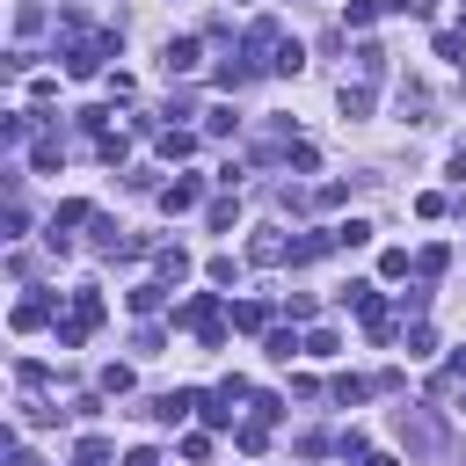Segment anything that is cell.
Here are the masks:
<instances>
[{"label": "cell", "instance_id": "6da1fadb", "mask_svg": "<svg viewBox=\"0 0 466 466\" xmlns=\"http://www.w3.org/2000/svg\"><path fill=\"white\" fill-rule=\"evenodd\" d=\"M95 321H102V291H95V284H81V291H73V314L58 321V350H81Z\"/></svg>", "mask_w": 466, "mask_h": 466}, {"label": "cell", "instance_id": "7a4b0ae2", "mask_svg": "<svg viewBox=\"0 0 466 466\" xmlns=\"http://www.w3.org/2000/svg\"><path fill=\"white\" fill-rule=\"evenodd\" d=\"M197 408H204V401H197L190 386H183V393H160V401H153V423H168V430H175V423H190Z\"/></svg>", "mask_w": 466, "mask_h": 466}, {"label": "cell", "instance_id": "3957f363", "mask_svg": "<svg viewBox=\"0 0 466 466\" xmlns=\"http://www.w3.org/2000/svg\"><path fill=\"white\" fill-rule=\"evenodd\" d=\"M197 197H204V183H197V175H183V183H168V190H160V211H168V219H183V211H197Z\"/></svg>", "mask_w": 466, "mask_h": 466}, {"label": "cell", "instance_id": "277c9868", "mask_svg": "<svg viewBox=\"0 0 466 466\" xmlns=\"http://www.w3.org/2000/svg\"><path fill=\"white\" fill-rule=\"evenodd\" d=\"M248 263H291V241H284V233H255V241H248Z\"/></svg>", "mask_w": 466, "mask_h": 466}, {"label": "cell", "instance_id": "5b68a950", "mask_svg": "<svg viewBox=\"0 0 466 466\" xmlns=\"http://www.w3.org/2000/svg\"><path fill=\"white\" fill-rule=\"evenodd\" d=\"M168 73H197V37H168V58H160Z\"/></svg>", "mask_w": 466, "mask_h": 466}, {"label": "cell", "instance_id": "8992f818", "mask_svg": "<svg viewBox=\"0 0 466 466\" xmlns=\"http://www.w3.org/2000/svg\"><path fill=\"white\" fill-rule=\"evenodd\" d=\"M233 444H241V452H263V444H270V416H248V423H233Z\"/></svg>", "mask_w": 466, "mask_h": 466}, {"label": "cell", "instance_id": "52a82bcc", "mask_svg": "<svg viewBox=\"0 0 466 466\" xmlns=\"http://www.w3.org/2000/svg\"><path fill=\"white\" fill-rule=\"evenodd\" d=\"M160 299H168V284H132V291H125L132 314H160Z\"/></svg>", "mask_w": 466, "mask_h": 466}, {"label": "cell", "instance_id": "ba28073f", "mask_svg": "<svg viewBox=\"0 0 466 466\" xmlns=\"http://www.w3.org/2000/svg\"><path fill=\"white\" fill-rule=\"evenodd\" d=\"M153 146H160V160H190L197 153V132H160Z\"/></svg>", "mask_w": 466, "mask_h": 466}, {"label": "cell", "instance_id": "9c48e42d", "mask_svg": "<svg viewBox=\"0 0 466 466\" xmlns=\"http://www.w3.org/2000/svg\"><path fill=\"white\" fill-rule=\"evenodd\" d=\"M372 109V81H342V116H365Z\"/></svg>", "mask_w": 466, "mask_h": 466}, {"label": "cell", "instance_id": "30bf717a", "mask_svg": "<svg viewBox=\"0 0 466 466\" xmlns=\"http://www.w3.org/2000/svg\"><path fill=\"white\" fill-rule=\"evenodd\" d=\"M73 466H109V437H81L73 444Z\"/></svg>", "mask_w": 466, "mask_h": 466}, {"label": "cell", "instance_id": "8fae6325", "mask_svg": "<svg viewBox=\"0 0 466 466\" xmlns=\"http://www.w3.org/2000/svg\"><path fill=\"white\" fill-rule=\"evenodd\" d=\"M299 350H306V342L291 335V328H270V358H277V365H291V358H299Z\"/></svg>", "mask_w": 466, "mask_h": 466}, {"label": "cell", "instance_id": "7c38bea8", "mask_svg": "<svg viewBox=\"0 0 466 466\" xmlns=\"http://www.w3.org/2000/svg\"><path fill=\"white\" fill-rule=\"evenodd\" d=\"M190 277V255L183 248H160V284H183Z\"/></svg>", "mask_w": 466, "mask_h": 466}, {"label": "cell", "instance_id": "4fadbf2b", "mask_svg": "<svg viewBox=\"0 0 466 466\" xmlns=\"http://www.w3.org/2000/svg\"><path fill=\"white\" fill-rule=\"evenodd\" d=\"M386 73V51L379 44H358V81H379Z\"/></svg>", "mask_w": 466, "mask_h": 466}, {"label": "cell", "instance_id": "5bb4252c", "mask_svg": "<svg viewBox=\"0 0 466 466\" xmlns=\"http://www.w3.org/2000/svg\"><path fill=\"white\" fill-rule=\"evenodd\" d=\"M233 328H270V306L263 299H241V306H233Z\"/></svg>", "mask_w": 466, "mask_h": 466}, {"label": "cell", "instance_id": "9a60e30c", "mask_svg": "<svg viewBox=\"0 0 466 466\" xmlns=\"http://www.w3.org/2000/svg\"><path fill=\"white\" fill-rule=\"evenodd\" d=\"M379 8H386V0H350L342 22H350V30H372V15H379Z\"/></svg>", "mask_w": 466, "mask_h": 466}, {"label": "cell", "instance_id": "2e32d148", "mask_svg": "<svg viewBox=\"0 0 466 466\" xmlns=\"http://www.w3.org/2000/svg\"><path fill=\"white\" fill-rule=\"evenodd\" d=\"M365 241H372L365 219H342V226H335V248H365Z\"/></svg>", "mask_w": 466, "mask_h": 466}, {"label": "cell", "instance_id": "e0dca14e", "mask_svg": "<svg viewBox=\"0 0 466 466\" xmlns=\"http://www.w3.org/2000/svg\"><path fill=\"white\" fill-rule=\"evenodd\" d=\"M444 263H452V248H423V255H416V277L430 284V277H444Z\"/></svg>", "mask_w": 466, "mask_h": 466}, {"label": "cell", "instance_id": "ac0fdd59", "mask_svg": "<svg viewBox=\"0 0 466 466\" xmlns=\"http://www.w3.org/2000/svg\"><path fill=\"white\" fill-rule=\"evenodd\" d=\"M44 321H51V299H22L15 306V328H44Z\"/></svg>", "mask_w": 466, "mask_h": 466}, {"label": "cell", "instance_id": "d6986e66", "mask_svg": "<svg viewBox=\"0 0 466 466\" xmlns=\"http://www.w3.org/2000/svg\"><path fill=\"white\" fill-rule=\"evenodd\" d=\"M372 386H379V379H335V401H342V408H358Z\"/></svg>", "mask_w": 466, "mask_h": 466}, {"label": "cell", "instance_id": "ffe728a7", "mask_svg": "<svg viewBox=\"0 0 466 466\" xmlns=\"http://www.w3.org/2000/svg\"><path fill=\"white\" fill-rule=\"evenodd\" d=\"M204 219H211V233H233V219H241V204H233V197H219V204H211Z\"/></svg>", "mask_w": 466, "mask_h": 466}, {"label": "cell", "instance_id": "44dd1931", "mask_svg": "<svg viewBox=\"0 0 466 466\" xmlns=\"http://www.w3.org/2000/svg\"><path fill=\"white\" fill-rule=\"evenodd\" d=\"M204 132L226 139V132H241V116H233V109H204Z\"/></svg>", "mask_w": 466, "mask_h": 466}, {"label": "cell", "instance_id": "7402d4cb", "mask_svg": "<svg viewBox=\"0 0 466 466\" xmlns=\"http://www.w3.org/2000/svg\"><path fill=\"white\" fill-rule=\"evenodd\" d=\"M204 277H211V284H233V277H241V263H233V255H211Z\"/></svg>", "mask_w": 466, "mask_h": 466}, {"label": "cell", "instance_id": "603a6c76", "mask_svg": "<svg viewBox=\"0 0 466 466\" xmlns=\"http://www.w3.org/2000/svg\"><path fill=\"white\" fill-rule=\"evenodd\" d=\"M306 358H335V328H314L306 335Z\"/></svg>", "mask_w": 466, "mask_h": 466}, {"label": "cell", "instance_id": "cb8c5ba5", "mask_svg": "<svg viewBox=\"0 0 466 466\" xmlns=\"http://www.w3.org/2000/svg\"><path fill=\"white\" fill-rule=\"evenodd\" d=\"M102 393H132V365H109L102 372Z\"/></svg>", "mask_w": 466, "mask_h": 466}, {"label": "cell", "instance_id": "d4e9b609", "mask_svg": "<svg viewBox=\"0 0 466 466\" xmlns=\"http://www.w3.org/2000/svg\"><path fill=\"white\" fill-rule=\"evenodd\" d=\"M365 466H401V459L393 452H365Z\"/></svg>", "mask_w": 466, "mask_h": 466}, {"label": "cell", "instance_id": "484cf974", "mask_svg": "<svg viewBox=\"0 0 466 466\" xmlns=\"http://www.w3.org/2000/svg\"><path fill=\"white\" fill-rule=\"evenodd\" d=\"M452 168H459V175H466V139H459V153H452Z\"/></svg>", "mask_w": 466, "mask_h": 466}]
</instances>
